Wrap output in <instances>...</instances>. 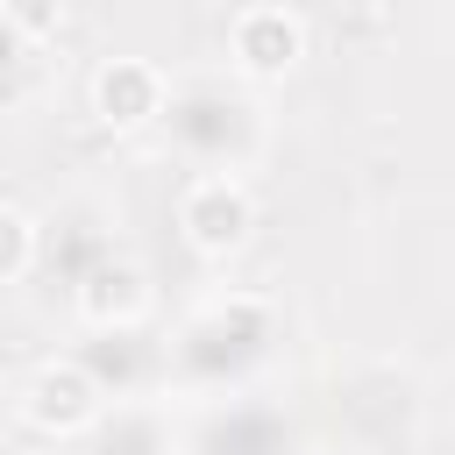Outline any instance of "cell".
<instances>
[{"label": "cell", "mask_w": 455, "mask_h": 455, "mask_svg": "<svg viewBox=\"0 0 455 455\" xmlns=\"http://www.w3.org/2000/svg\"><path fill=\"white\" fill-rule=\"evenodd\" d=\"M178 228H185V242H192V249L228 256V249H242V242H249L256 206H249V192H242L235 178H199V185L178 199Z\"/></svg>", "instance_id": "obj_1"}, {"label": "cell", "mask_w": 455, "mask_h": 455, "mask_svg": "<svg viewBox=\"0 0 455 455\" xmlns=\"http://www.w3.org/2000/svg\"><path fill=\"white\" fill-rule=\"evenodd\" d=\"M228 50L249 78H284L306 57V21L291 7H242L228 21Z\"/></svg>", "instance_id": "obj_2"}, {"label": "cell", "mask_w": 455, "mask_h": 455, "mask_svg": "<svg viewBox=\"0 0 455 455\" xmlns=\"http://www.w3.org/2000/svg\"><path fill=\"white\" fill-rule=\"evenodd\" d=\"M92 405H100V384H92L85 363H43V370L28 377V391H21V412H28L43 434H71V427H85Z\"/></svg>", "instance_id": "obj_3"}, {"label": "cell", "mask_w": 455, "mask_h": 455, "mask_svg": "<svg viewBox=\"0 0 455 455\" xmlns=\"http://www.w3.org/2000/svg\"><path fill=\"white\" fill-rule=\"evenodd\" d=\"M92 107H100V121H114V128L149 121V114L164 107V78H156V64H142V57H107L100 78H92Z\"/></svg>", "instance_id": "obj_4"}, {"label": "cell", "mask_w": 455, "mask_h": 455, "mask_svg": "<svg viewBox=\"0 0 455 455\" xmlns=\"http://www.w3.org/2000/svg\"><path fill=\"white\" fill-rule=\"evenodd\" d=\"M142 270L135 263H100V270H85V284H78V313L92 320V327H128L135 313H142Z\"/></svg>", "instance_id": "obj_5"}, {"label": "cell", "mask_w": 455, "mask_h": 455, "mask_svg": "<svg viewBox=\"0 0 455 455\" xmlns=\"http://www.w3.org/2000/svg\"><path fill=\"white\" fill-rule=\"evenodd\" d=\"M0 242H7V249H0V277H7V284H21V277H28V256H36V228H28V213H21V206H7V213H0Z\"/></svg>", "instance_id": "obj_6"}]
</instances>
